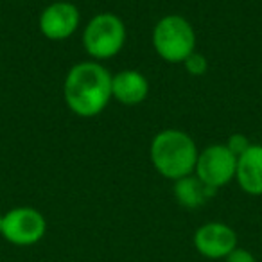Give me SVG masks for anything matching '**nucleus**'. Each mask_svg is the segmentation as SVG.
<instances>
[{
  "label": "nucleus",
  "mask_w": 262,
  "mask_h": 262,
  "mask_svg": "<svg viewBox=\"0 0 262 262\" xmlns=\"http://www.w3.org/2000/svg\"><path fill=\"white\" fill-rule=\"evenodd\" d=\"M112 74L97 61H83L69 70L63 95L77 117H97L112 99Z\"/></svg>",
  "instance_id": "1"
},
{
  "label": "nucleus",
  "mask_w": 262,
  "mask_h": 262,
  "mask_svg": "<svg viewBox=\"0 0 262 262\" xmlns=\"http://www.w3.org/2000/svg\"><path fill=\"white\" fill-rule=\"evenodd\" d=\"M196 142L182 129H164L151 142V162L167 180H180L192 174L198 162Z\"/></svg>",
  "instance_id": "2"
},
{
  "label": "nucleus",
  "mask_w": 262,
  "mask_h": 262,
  "mask_svg": "<svg viewBox=\"0 0 262 262\" xmlns=\"http://www.w3.org/2000/svg\"><path fill=\"white\" fill-rule=\"evenodd\" d=\"M153 47L164 61L185 63L196 49V33L183 16L167 15L155 26Z\"/></svg>",
  "instance_id": "3"
},
{
  "label": "nucleus",
  "mask_w": 262,
  "mask_h": 262,
  "mask_svg": "<svg viewBox=\"0 0 262 262\" xmlns=\"http://www.w3.org/2000/svg\"><path fill=\"white\" fill-rule=\"evenodd\" d=\"M124 41H126V26L113 13H99L84 27V51L97 61L117 56L122 51Z\"/></svg>",
  "instance_id": "4"
},
{
  "label": "nucleus",
  "mask_w": 262,
  "mask_h": 262,
  "mask_svg": "<svg viewBox=\"0 0 262 262\" xmlns=\"http://www.w3.org/2000/svg\"><path fill=\"white\" fill-rule=\"evenodd\" d=\"M235 171L237 157L228 149L226 144H214L201 151L194 169L198 178L215 190L232 182L235 178Z\"/></svg>",
  "instance_id": "5"
},
{
  "label": "nucleus",
  "mask_w": 262,
  "mask_h": 262,
  "mask_svg": "<svg viewBox=\"0 0 262 262\" xmlns=\"http://www.w3.org/2000/svg\"><path fill=\"white\" fill-rule=\"evenodd\" d=\"M47 221L43 214L33 207H16L4 214L2 235L15 246H31L43 239Z\"/></svg>",
  "instance_id": "6"
},
{
  "label": "nucleus",
  "mask_w": 262,
  "mask_h": 262,
  "mask_svg": "<svg viewBox=\"0 0 262 262\" xmlns=\"http://www.w3.org/2000/svg\"><path fill=\"white\" fill-rule=\"evenodd\" d=\"M79 9L70 2H54L41 11L38 27L45 38L61 41L70 38L79 27Z\"/></svg>",
  "instance_id": "7"
},
{
  "label": "nucleus",
  "mask_w": 262,
  "mask_h": 262,
  "mask_svg": "<svg viewBox=\"0 0 262 262\" xmlns=\"http://www.w3.org/2000/svg\"><path fill=\"white\" fill-rule=\"evenodd\" d=\"M194 246L207 258H226L237 248V233L225 223L212 221L196 230Z\"/></svg>",
  "instance_id": "8"
},
{
  "label": "nucleus",
  "mask_w": 262,
  "mask_h": 262,
  "mask_svg": "<svg viewBox=\"0 0 262 262\" xmlns=\"http://www.w3.org/2000/svg\"><path fill=\"white\" fill-rule=\"evenodd\" d=\"M147 94H149V83L139 70L126 69L112 77V97H115L120 104L137 106L146 101Z\"/></svg>",
  "instance_id": "9"
},
{
  "label": "nucleus",
  "mask_w": 262,
  "mask_h": 262,
  "mask_svg": "<svg viewBox=\"0 0 262 262\" xmlns=\"http://www.w3.org/2000/svg\"><path fill=\"white\" fill-rule=\"evenodd\" d=\"M235 180L246 194L262 196V146L251 144L237 157Z\"/></svg>",
  "instance_id": "10"
},
{
  "label": "nucleus",
  "mask_w": 262,
  "mask_h": 262,
  "mask_svg": "<svg viewBox=\"0 0 262 262\" xmlns=\"http://www.w3.org/2000/svg\"><path fill=\"white\" fill-rule=\"evenodd\" d=\"M215 189L205 185L196 174H189L185 178L176 180L174 183V196L180 205L185 208H198L205 205L212 196H214Z\"/></svg>",
  "instance_id": "11"
},
{
  "label": "nucleus",
  "mask_w": 262,
  "mask_h": 262,
  "mask_svg": "<svg viewBox=\"0 0 262 262\" xmlns=\"http://www.w3.org/2000/svg\"><path fill=\"white\" fill-rule=\"evenodd\" d=\"M183 65H185L187 72H189L190 76H203V74L207 72V67H208L207 59H205L201 54H196V52H192V54L185 59Z\"/></svg>",
  "instance_id": "12"
},
{
  "label": "nucleus",
  "mask_w": 262,
  "mask_h": 262,
  "mask_svg": "<svg viewBox=\"0 0 262 262\" xmlns=\"http://www.w3.org/2000/svg\"><path fill=\"white\" fill-rule=\"evenodd\" d=\"M226 146H228V149L232 151L235 157H239V155H243L244 151H246L248 147L251 146V144H250V140H248L244 135H241V133H235V135H232L228 139V144H226Z\"/></svg>",
  "instance_id": "13"
},
{
  "label": "nucleus",
  "mask_w": 262,
  "mask_h": 262,
  "mask_svg": "<svg viewBox=\"0 0 262 262\" xmlns=\"http://www.w3.org/2000/svg\"><path fill=\"white\" fill-rule=\"evenodd\" d=\"M226 262H257L253 257V253L244 248H235L232 253L226 257Z\"/></svg>",
  "instance_id": "14"
},
{
  "label": "nucleus",
  "mask_w": 262,
  "mask_h": 262,
  "mask_svg": "<svg viewBox=\"0 0 262 262\" xmlns=\"http://www.w3.org/2000/svg\"><path fill=\"white\" fill-rule=\"evenodd\" d=\"M2 225H4V215L0 214V233H2Z\"/></svg>",
  "instance_id": "15"
}]
</instances>
